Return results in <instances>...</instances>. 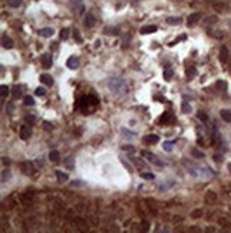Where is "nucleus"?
Masks as SVG:
<instances>
[{
	"label": "nucleus",
	"instance_id": "f257e3e1",
	"mask_svg": "<svg viewBox=\"0 0 231 233\" xmlns=\"http://www.w3.org/2000/svg\"><path fill=\"white\" fill-rule=\"evenodd\" d=\"M108 87L112 89L114 93H117V95L126 93V90H127L126 82L123 79H119V77H113V79L108 80Z\"/></svg>",
	"mask_w": 231,
	"mask_h": 233
},
{
	"label": "nucleus",
	"instance_id": "f03ea898",
	"mask_svg": "<svg viewBox=\"0 0 231 233\" xmlns=\"http://www.w3.org/2000/svg\"><path fill=\"white\" fill-rule=\"evenodd\" d=\"M141 156H143L144 159H147L149 162H151V163H154V165H157V166H164V163L161 162L160 159L157 157L154 153L149 152V150H143V152H141Z\"/></svg>",
	"mask_w": 231,
	"mask_h": 233
},
{
	"label": "nucleus",
	"instance_id": "7ed1b4c3",
	"mask_svg": "<svg viewBox=\"0 0 231 233\" xmlns=\"http://www.w3.org/2000/svg\"><path fill=\"white\" fill-rule=\"evenodd\" d=\"M30 136H32V129H30V126L23 125L20 127V138L23 139V140H27Z\"/></svg>",
	"mask_w": 231,
	"mask_h": 233
},
{
	"label": "nucleus",
	"instance_id": "20e7f679",
	"mask_svg": "<svg viewBox=\"0 0 231 233\" xmlns=\"http://www.w3.org/2000/svg\"><path fill=\"white\" fill-rule=\"evenodd\" d=\"M20 167H21V172H23L25 175H33L34 167H33V165H32L30 162H23L20 165Z\"/></svg>",
	"mask_w": 231,
	"mask_h": 233
},
{
	"label": "nucleus",
	"instance_id": "39448f33",
	"mask_svg": "<svg viewBox=\"0 0 231 233\" xmlns=\"http://www.w3.org/2000/svg\"><path fill=\"white\" fill-rule=\"evenodd\" d=\"M200 19H201V13H191L190 16L187 17V25L188 26H194L197 21H200Z\"/></svg>",
	"mask_w": 231,
	"mask_h": 233
},
{
	"label": "nucleus",
	"instance_id": "423d86ee",
	"mask_svg": "<svg viewBox=\"0 0 231 233\" xmlns=\"http://www.w3.org/2000/svg\"><path fill=\"white\" fill-rule=\"evenodd\" d=\"M78 66H80V60H78V57H76V56H71V57L67 60V67L71 69V70H76Z\"/></svg>",
	"mask_w": 231,
	"mask_h": 233
},
{
	"label": "nucleus",
	"instance_id": "0eeeda50",
	"mask_svg": "<svg viewBox=\"0 0 231 233\" xmlns=\"http://www.w3.org/2000/svg\"><path fill=\"white\" fill-rule=\"evenodd\" d=\"M2 46L4 49H12L13 47V40L9 37L7 34H2Z\"/></svg>",
	"mask_w": 231,
	"mask_h": 233
},
{
	"label": "nucleus",
	"instance_id": "6e6552de",
	"mask_svg": "<svg viewBox=\"0 0 231 233\" xmlns=\"http://www.w3.org/2000/svg\"><path fill=\"white\" fill-rule=\"evenodd\" d=\"M51 63H53V59H51V56L50 54H47V53H44V54H41V64H43V67H50L51 66Z\"/></svg>",
	"mask_w": 231,
	"mask_h": 233
},
{
	"label": "nucleus",
	"instance_id": "1a4fd4ad",
	"mask_svg": "<svg viewBox=\"0 0 231 233\" xmlns=\"http://www.w3.org/2000/svg\"><path fill=\"white\" fill-rule=\"evenodd\" d=\"M131 162L136 165L138 169H141V170H147L149 169V166H147V163L144 162V160H141V159H137V157H133L131 159Z\"/></svg>",
	"mask_w": 231,
	"mask_h": 233
},
{
	"label": "nucleus",
	"instance_id": "9d476101",
	"mask_svg": "<svg viewBox=\"0 0 231 233\" xmlns=\"http://www.w3.org/2000/svg\"><path fill=\"white\" fill-rule=\"evenodd\" d=\"M156 32H157V26H154V25L144 26V27H141V30H140L141 34H151V33H156Z\"/></svg>",
	"mask_w": 231,
	"mask_h": 233
},
{
	"label": "nucleus",
	"instance_id": "9b49d317",
	"mask_svg": "<svg viewBox=\"0 0 231 233\" xmlns=\"http://www.w3.org/2000/svg\"><path fill=\"white\" fill-rule=\"evenodd\" d=\"M173 120H174V116L171 115V113H164V115L160 117L161 125H169V123H171Z\"/></svg>",
	"mask_w": 231,
	"mask_h": 233
},
{
	"label": "nucleus",
	"instance_id": "f8f14e48",
	"mask_svg": "<svg viewBox=\"0 0 231 233\" xmlns=\"http://www.w3.org/2000/svg\"><path fill=\"white\" fill-rule=\"evenodd\" d=\"M53 33H54V30L51 29V27H43V29L39 30V34L43 36V37H51Z\"/></svg>",
	"mask_w": 231,
	"mask_h": 233
},
{
	"label": "nucleus",
	"instance_id": "ddd939ff",
	"mask_svg": "<svg viewBox=\"0 0 231 233\" xmlns=\"http://www.w3.org/2000/svg\"><path fill=\"white\" fill-rule=\"evenodd\" d=\"M84 25H86L87 27H93V26L96 25V17L93 16L91 13H87L86 19H84Z\"/></svg>",
	"mask_w": 231,
	"mask_h": 233
},
{
	"label": "nucleus",
	"instance_id": "4468645a",
	"mask_svg": "<svg viewBox=\"0 0 231 233\" xmlns=\"http://www.w3.org/2000/svg\"><path fill=\"white\" fill-rule=\"evenodd\" d=\"M56 177H57L59 183H64L69 180V175L67 173H63L62 170H56Z\"/></svg>",
	"mask_w": 231,
	"mask_h": 233
},
{
	"label": "nucleus",
	"instance_id": "2eb2a0df",
	"mask_svg": "<svg viewBox=\"0 0 231 233\" xmlns=\"http://www.w3.org/2000/svg\"><path fill=\"white\" fill-rule=\"evenodd\" d=\"M220 60L223 63L228 60V49L225 46H221V49H220Z\"/></svg>",
	"mask_w": 231,
	"mask_h": 233
},
{
	"label": "nucleus",
	"instance_id": "dca6fc26",
	"mask_svg": "<svg viewBox=\"0 0 231 233\" xmlns=\"http://www.w3.org/2000/svg\"><path fill=\"white\" fill-rule=\"evenodd\" d=\"M214 9L217 10V12H228L230 10V6H228L227 3H214Z\"/></svg>",
	"mask_w": 231,
	"mask_h": 233
},
{
	"label": "nucleus",
	"instance_id": "f3484780",
	"mask_svg": "<svg viewBox=\"0 0 231 233\" xmlns=\"http://www.w3.org/2000/svg\"><path fill=\"white\" fill-rule=\"evenodd\" d=\"M40 80H41V83H44L46 86H51V84H53V77H51L50 75H47V73L41 75L40 76Z\"/></svg>",
	"mask_w": 231,
	"mask_h": 233
},
{
	"label": "nucleus",
	"instance_id": "a211bd4d",
	"mask_svg": "<svg viewBox=\"0 0 231 233\" xmlns=\"http://www.w3.org/2000/svg\"><path fill=\"white\" fill-rule=\"evenodd\" d=\"M158 139H160V138H158L157 134H153V133H151V134H149V136H146V138H144V142H146V143H149V145H156L157 142H158Z\"/></svg>",
	"mask_w": 231,
	"mask_h": 233
},
{
	"label": "nucleus",
	"instance_id": "6ab92c4d",
	"mask_svg": "<svg viewBox=\"0 0 231 233\" xmlns=\"http://www.w3.org/2000/svg\"><path fill=\"white\" fill-rule=\"evenodd\" d=\"M218 21V17L215 16H208V17H206V20H204V26H213V25H215Z\"/></svg>",
	"mask_w": 231,
	"mask_h": 233
},
{
	"label": "nucleus",
	"instance_id": "aec40b11",
	"mask_svg": "<svg viewBox=\"0 0 231 233\" xmlns=\"http://www.w3.org/2000/svg\"><path fill=\"white\" fill-rule=\"evenodd\" d=\"M215 89H217V90H221V92L227 90V82H225V80H217V82H215Z\"/></svg>",
	"mask_w": 231,
	"mask_h": 233
},
{
	"label": "nucleus",
	"instance_id": "412c9836",
	"mask_svg": "<svg viewBox=\"0 0 231 233\" xmlns=\"http://www.w3.org/2000/svg\"><path fill=\"white\" fill-rule=\"evenodd\" d=\"M167 25L170 26H177L181 23V17H167Z\"/></svg>",
	"mask_w": 231,
	"mask_h": 233
},
{
	"label": "nucleus",
	"instance_id": "4be33fe9",
	"mask_svg": "<svg viewBox=\"0 0 231 233\" xmlns=\"http://www.w3.org/2000/svg\"><path fill=\"white\" fill-rule=\"evenodd\" d=\"M217 200V195H215V192H207V195H206V202L207 203H213V202H215Z\"/></svg>",
	"mask_w": 231,
	"mask_h": 233
},
{
	"label": "nucleus",
	"instance_id": "5701e85b",
	"mask_svg": "<svg viewBox=\"0 0 231 233\" xmlns=\"http://www.w3.org/2000/svg\"><path fill=\"white\" fill-rule=\"evenodd\" d=\"M186 76L188 77V79L195 77V76H197V69H195V67H187L186 69Z\"/></svg>",
	"mask_w": 231,
	"mask_h": 233
},
{
	"label": "nucleus",
	"instance_id": "b1692460",
	"mask_svg": "<svg viewBox=\"0 0 231 233\" xmlns=\"http://www.w3.org/2000/svg\"><path fill=\"white\" fill-rule=\"evenodd\" d=\"M64 167H66V169H69V170H73V169H74V159H73V157H67L66 160H64Z\"/></svg>",
	"mask_w": 231,
	"mask_h": 233
},
{
	"label": "nucleus",
	"instance_id": "393cba45",
	"mask_svg": "<svg viewBox=\"0 0 231 233\" xmlns=\"http://www.w3.org/2000/svg\"><path fill=\"white\" fill-rule=\"evenodd\" d=\"M12 95L14 99H19V97H21V95H23V92H21V87L20 86H14L12 90Z\"/></svg>",
	"mask_w": 231,
	"mask_h": 233
},
{
	"label": "nucleus",
	"instance_id": "a878e982",
	"mask_svg": "<svg viewBox=\"0 0 231 233\" xmlns=\"http://www.w3.org/2000/svg\"><path fill=\"white\" fill-rule=\"evenodd\" d=\"M220 113H221V117H223L224 120L230 123V122H231V112H230V110H227V109H223Z\"/></svg>",
	"mask_w": 231,
	"mask_h": 233
},
{
	"label": "nucleus",
	"instance_id": "bb28decb",
	"mask_svg": "<svg viewBox=\"0 0 231 233\" xmlns=\"http://www.w3.org/2000/svg\"><path fill=\"white\" fill-rule=\"evenodd\" d=\"M49 157H50L51 162H59V160H60V153H59L57 150H51L50 154H49Z\"/></svg>",
	"mask_w": 231,
	"mask_h": 233
},
{
	"label": "nucleus",
	"instance_id": "cd10ccee",
	"mask_svg": "<svg viewBox=\"0 0 231 233\" xmlns=\"http://www.w3.org/2000/svg\"><path fill=\"white\" fill-rule=\"evenodd\" d=\"M181 112L183 113H186V115H188V113L191 112V106L188 102H183L181 103Z\"/></svg>",
	"mask_w": 231,
	"mask_h": 233
},
{
	"label": "nucleus",
	"instance_id": "c85d7f7f",
	"mask_svg": "<svg viewBox=\"0 0 231 233\" xmlns=\"http://www.w3.org/2000/svg\"><path fill=\"white\" fill-rule=\"evenodd\" d=\"M174 76V70L173 69H165L164 70V79L165 80H171Z\"/></svg>",
	"mask_w": 231,
	"mask_h": 233
},
{
	"label": "nucleus",
	"instance_id": "c756f323",
	"mask_svg": "<svg viewBox=\"0 0 231 233\" xmlns=\"http://www.w3.org/2000/svg\"><path fill=\"white\" fill-rule=\"evenodd\" d=\"M191 154H193L194 157H197V159H203V157H204V153H203L201 150L195 149V147H194V149L191 150Z\"/></svg>",
	"mask_w": 231,
	"mask_h": 233
},
{
	"label": "nucleus",
	"instance_id": "7c9ffc66",
	"mask_svg": "<svg viewBox=\"0 0 231 233\" xmlns=\"http://www.w3.org/2000/svg\"><path fill=\"white\" fill-rule=\"evenodd\" d=\"M69 33H70V29H69V27H64V29L60 30V37H62L63 40H66V39L69 37Z\"/></svg>",
	"mask_w": 231,
	"mask_h": 233
},
{
	"label": "nucleus",
	"instance_id": "2f4dec72",
	"mask_svg": "<svg viewBox=\"0 0 231 233\" xmlns=\"http://www.w3.org/2000/svg\"><path fill=\"white\" fill-rule=\"evenodd\" d=\"M0 95H2V99H6V96L9 95V87L6 84H2V87H0Z\"/></svg>",
	"mask_w": 231,
	"mask_h": 233
},
{
	"label": "nucleus",
	"instance_id": "473e14b6",
	"mask_svg": "<svg viewBox=\"0 0 231 233\" xmlns=\"http://www.w3.org/2000/svg\"><path fill=\"white\" fill-rule=\"evenodd\" d=\"M197 117H198V119H200L201 122H207V120H208V115H207L206 112H201V110L197 113Z\"/></svg>",
	"mask_w": 231,
	"mask_h": 233
},
{
	"label": "nucleus",
	"instance_id": "72a5a7b5",
	"mask_svg": "<svg viewBox=\"0 0 231 233\" xmlns=\"http://www.w3.org/2000/svg\"><path fill=\"white\" fill-rule=\"evenodd\" d=\"M121 133L123 134H126V138L127 139H133L134 138V136H136V133H134V132H130V130H127V129H121Z\"/></svg>",
	"mask_w": 231,
	"mask_h": 233
},
{
	"label": "nucleus",
	"instance_id": "f704fd0d",
	"mask_svg": "<svg viewBox=\"0 0 231 233\" xmlns=\"http://www.w3.org/2000/svg\"><path fill=\"white\" fill-rule=\"evenodd\" d=\"M173 146H174V142H165L164 145H163V149L165 152H171L173 150Z\"/></svg>",
	"mask_w": 231,
	"mask_h": 233
},
{
	"label": "nucleus",
	"instance_id": "c9c22d12",
	"mask_svg": "<svg viewBox=\"0 0 231 233\" xmlns=\"http://www.w3.org/2000/svg\"><path fill=\"white\" fill-rule=\"evenodd\" d=\"M203 216V210L201 209H195V210H193L191 212V217H194V219H198V217H201Z\"/></svg>",
	"mask_w": 231,
	"mask_h": 233
},
{
	"label": "nucleus",
	"instance_id": "e433bc0d",
	"mask_svg": "<svg viewBox=\"0 0 231 233\" xmlns=\"http://www.w3.org/2000/svg\"><path fill=\"white\" fill-rule=\"evenodd\" d=\"M7 4L10 7H19L21 4V0H7Z\"/></svg>",
	"mask_w": 231,
	"mask_h": 233
},
{
	"label": "nucleus",
	"instance_id": "4c0bfd02",
	"mask_svg": "<svg viewBox=\"0 0 231 233\" xmlns=\"http://www.w3.org/2000/svg\"><path fill=\"white\" fill-rule=\"evenodd\" d=\"M25 104H26V106H33V104H34V99L32 97V96H26V97H25Z\"/></svg>",
	"mask_w": 231,
	"mask_h": 233
},
{
	"label": "nucleus",
	"instance_id": "58836bf2",
	"mask_svg": "<svg viewBox=\"0 0 231 233\" xmlns=\"http://www.w3.org/2000/svg\"><path fill=\"white\" fill-rule=\"evenodd\" d=\"M141 177H143V179H146V180H154L156 179V176L153 175V173H141Z\"/></svg>",
	"mask_w": 231,
	"mask_h": 233
},
{
	"label": "nucleus",
	"instance_id": "ea45409f",
	"mask_svg": "<svg viewBox=\"0 0 231 233\" xmlns=\"http://www.w3.org/2000/svg\"><path fill=\"white\" fill-rule=\"evenodd\" d=\"M104 33L106 34H117L119 33V30L114 29V27H106V29H104Z\"/></svg>",
	"mask_w": 231,
	"mask_h": 233
},
{
	"label": "nucleus",
	"instance_id": "a19ab883",
	"mask_svg": "<svg viewBox=\"0 0 231 233\" xmlns=\"http://www.w3.org/2000/svg\"><path fill=\"white\" fill-rule=\"evenodd\" d=\"M218 223H220L221 226H225V227H230V226H231V222L227 220V219H224V217L218 219Z\"/></svg>",
	"mask_w": 231,
	"mask_h": 233
},
{
	"label": "nucleus",
	"instance_id": "79ce46f5",
	"mask_svg": "<svg viewBox=\"0 0 231 233\" xmlns=\"http://www.w3.org/2000/svg\"><path fill=\"white\" fill-rule=\"evenodd\" d=\"M73 36H74V40H76L77 43H81V42H83V37H81V34H80V32H78V30H74Z\"/></svg>",
	"mask_w": 231,
	"mask_h": 233
},
{
	"label": "nucleus",
	"instance_id": "37998d69",
	"mask_svg": "<svg viewBox=\"0 0 231 233\" xmlns=\"http://www.w3.org/2000/svg\"><path fill=\"white\" fill-rule=\"evenodd\" d=\"M77 223H78V227L81 230H86L87 229V223L84 220H81V219H77Z\"/></svg>",
	"mask_w": 231,
	"mask_h": 233
},
{
	"label": "nucleus",
	"instance_id": "c03bdc74",
	"mask_svg": "<svg viewBox=\"0 0 231 233\" xmlns=\"http://www.w3.org/2000/svg\"><path fill=\"white\" fill-rule=\"evenodd\" d=\"M89 102H90V104H93V106H97V104H99V99L94 97V96H89Z\"/></svg>",
	"mask_w": 231,
	"mask_h": 233
},
{
	"label": "nucleus",
	"instance_id": "a18cd8bd",
	"mask_svg": "<svg viewBox=\"0 0 231 233\" xmlns=\"http://www.w3.org/2000/svg\"><path fill=\"white\" fill-rule=\"evenodd\" d=\"M9 177H10V172H9V170H3V175H2V182H6Z\"/></svg>",
	"mask_w": 231,
	"mask_h": 233
},
{
	"label": "nucleus",
	"instance_id": "49530a36",
	"mask_svg": "<svg viewBox=\"0 0 231 233\" xmlns=\"http://www.w3.org/2000/svg\"><path fill=\"white\" fill-rule=\"evenodd\" d=\"M46 95V89L44 87H37L36 89V96H44Z\"/></svg>",
	"mask_w": 231,
	"mask_h": 233
},
{
	"label": "nucleus",
	"instance_id": "de8ad7c7",
	"mask_svg": "<svg viewBox=\"0 0 231 233\" xmlns=\"http://www.w3.org/2000/svg\"><path fill=\"white\" fill-rule=\"evenodd\" d=\"M36 163H37L39 167H43V166H44V160H43V157H37V159H36Z\"/></svg>",
	"mask_w": 231,
	"mask_h": 233
},
{
	"label": "nucleus",
	"instance_id": "09e8293b",
	"mask_svg": "<svg viewBox=\"0 0 231 233\" xmlns=\"http://www.w3.org/2000/svg\"><path fill=\"white\" fill-rule=\"evenodd\" d=\"M6 110H7V113H9V115H12V113H13V110H14V106H13L12 103H9V104H7V109H6Z\"/></svg>",
	"mask_w": 231,
	"mask_h": 233
},
{
	"label": "nucleus",
	"instance_id": "8fccbe9b",
	"mask_svg": "<svg viewBox=\"0 0 231 233\" xmlns=\"http://www.w3.org/2000/svg\"><path fill=\"white\" fill-rule=\"evenodd\" d=\"M84 183H81V180H74V182H71V186H83Z\"/></svg>",
	"mask_w": 231,
	"mask_h": 233
},
{
	"label": "nucleus",
	"instance_id": "3c124183",
	"mask_svg": "<svg viewBox=\"0 0 231 233\" xmlns=\"http://www.w3.org/2000/svg\"><path fill=\"white\" fill-rule=\"evenodd\" d=\"M43 126H44V129H46V130H51V126H50L49 122H44V123H43Z\"/></svg>",
	"mask_w": 231,
	"mask_h": 233
},
{
	"label": "nucleus",
	"instance_id": "603ef678",
	"mask_svg": "<svg viewBox=\"0 0 231 233\" xmlns=\"http://www.w3.org/2000/svg\"><path fill=\"white\" fill-rule=\"evenodd\" d=\"M2 162H3L4 166H9V163H10V160H9L7 157H2Z\"/></svg>",
	"mask_w": 231,
	"mask_h": 233
},
{
	"label": "nucleus",
	"instance_id": "864d4df0",
	"mask_svg": "<svg viewBox=\"0 0 231 233\" xmlns=\"http://www.w3.org/2000/svg\"><path fill=\"white\" fill-rule=\"evenodd\" d=\"M141 226H143V230H149V222H143Z\"/></svg>",
	"mask_w": 231,
	"mask_h": 233
},
{
	"label": "nucleus",
	"instance_id": "5fc2aeb1",
	"mask_svg": "<svg viewBox=\"0 0 231 233\" xmlns=\"http://www.w3.org/2000/svg\"><path fill=\"white\" fill-rule=\"evenodd\" d=\"M214 160H215V162H221V160H223V157H221L220 154H214Z\"/></svg>",
	"mask_w": 231,
	"mask_h": 233
},
{
	"label": "nucleus",
	"instance_id": "6e6d98bb",
	"mask_svg": "<svg viewBox=\"0 0 231 233\" xmlns=\"http://www.w3.org/2000/svg\"><path fill=\"white\" fill-rule=\"evenodd\" d=\"M123 150H133L134 152V147L133 146H123Z\"/></svg>",
	"mask_w": 231,
	"mask_h": 233
},
{
	"label": "nucleus",
	"instance_id": "4d7b16f0",
	"mask_svg": "<svg viewBox=\"0 0 231 233\" xmlns=\"http://www.w3.org/2000/svg\"><path fill=\"white\" fill-rule=\"evenodd\" d=\"M214 227H213V226H208V227H207V229H206V232H214Z\"/></svg>",
	"mask_w": 231,
	"mask_h": 233
},
{
	"label": "nucleus",
	"instance_id": "13d9d810",
	"mask_svg": "<svg viewBox=\"0 0 231 233\" xmlns=\"http://www.w3.org/2000/svg\"><path fill=\"white\" fill-rule=\"evenodd\" d=\"M191 230H193V232H200V229H197V226H193V227H191Z\"/></svg>",
	"mask_w": 231,
	"mask_h": 233
},
{
	"label": "nucleus",
	"instance_id": "bf43d9fd",
	"mask_svg": "<svg viewBox=\"0 0 231 233\" xmlns=\"http://www.w3.org/2000/svg\"><path fill=\"white\" fill-rule=\"evenodd\" d=\"M228 169H230V172H231V163H230V165H228Z\"/></svg>",
	"mask_w": 231,
	"mask_h": 233
},
{
	"label": "nucleus",
	"instance_id": "052dcab7",
	"mask_svg": "<svg viewBox=\"0 0 231 233\" xmlns=\"http://www.w3.org/2000/svg\"><path fill=\"white\" fill-rule=\"evenodd\" d=\"M206 2H215V0H206Z\"/></svg>",
	"mask_w": 231,
	"mask_h": 233
}]
</instances>
